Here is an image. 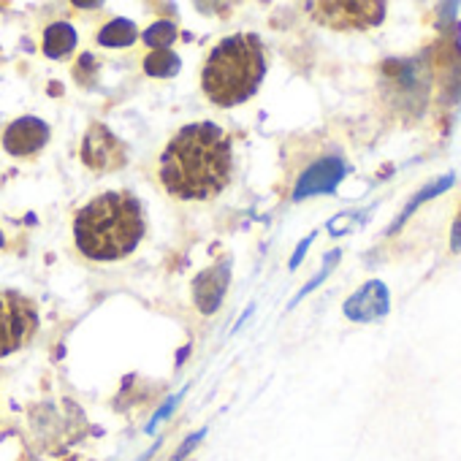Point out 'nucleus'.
<instances>
[{
	"label": "nucleus",
	"mask_w": 461,
	"mask_h": 461,
	"mask_svg": "<svg viewBox=\"0 0 461 461\" xmlns=\"http://www.w3.org/2000/svg\"><path fill=\"white\" fill-rule=\"evenodd\" d=\"M182 396H185V391H179L176 396H171V399H168V402H166V404H163V407H160L155 415H152V420H149V426H147V434H152V431H155V429H158V426H160V423H163V420H166L171 412H174V407H179Z\"/></svg>",
	"instance_id": "nucleus-18"
},
{
	"label": "nucleus",
	"mask_w": 461,
	"mask_h": 461,
	"mask_svg": "<svg viewBox=\"0 0 461 461\" xmlns=\"http://www.w3.org/2000/svg\"><path fill=\"white\" fill-rule=\"evenodd\" d=\"M82 163L95 174L117 171L128 163V147L104 122H90L82 141Z\"/></svg>",
	"instance_id": "nucleus-5"
},
{
	"label": "nucleus",
	"mask_w": 461,
	"mask_h": 461,
	"mask_svg": "<svg viewBox=\"0 0 461 461\" xmlns=\"http://www.w3.org/2000/svg\"><path fill=\"white\" fill-rule=\"evenodd\" d=\"M339 261H342V250H331V253H329V256L323 258V269H321V272H318V275H315V277H312V280H310V283H307V285H304V288L299 291V296H296V299L291 302V307H296V304H299V302H302L304 296H310V294H312V291H315V288H318V285H321V283H323V280H326V277L331 275V269H334V267H337Z\"/></svg>",
	"instance_id": "nucleus-17"
},
{
	"label": "nucleus",
	"mask_w": 461,
	"mask_h": 461,
	"mask_svg": "<svg viewBox=\"0 0 461 461\" xmlns=\"http://www.w3.org/2000/svg\"><path fill=\"white\" fill-rule=\"evenodd\" d=\"M321 23L337 28V31H350V28H369L377 25L385 14L383 4H318L312 6Z\"/></svg>",
	"instance_id": "nucleus-8"
},
{
	"label": "nucleus",
	"mask_w": 461,
	"mask_h": 461,
	"mask_svg": "<svg viewBox=\"0 0 461 461\" xmlns=\"http://www.w3.org/2000/svg\"><path fill=\"white\" fill-rule=\"evenodd\" d=\"M6 245V240H4V234H0V248H4Z\"/></svg>",
	"instance_id": "nucleus-21"
},
{
	"label": "nucleus",
	"mask_w": 461,
	"mask_h": 461,
	"mask_svg": "<svg viewBox=\"0 0 461 461\" xmlns=\"http://www.w3.org/2000/svg\"><path fill=\"white\" fill-rule=\"evenodd\" d=\"M144 209L128 190H109L87 201L74 217V240L90 261L128 258L144 240Z\"/></svg>",
	"instance_id": "nucleus-2"
},
{
	"label": "nucleus",
	"mask_w": 461,
	"mask_h": 461,
	"mask_svg": "<svg viewBox=\"0 0 461 461\" xmlns=\"http://www.w3.org/2000/svg\"><path fill=\"white\" fill-rule=\"evenodd\" d=\"M141 39L152 50H166L176 39V25L174 23H155L152 28H147V33Z\"/></svg>",
	"instance_id": "nucleus-16"
},
{
	"label": "nucleus",
	"mask_w": 461,
	"mask_h": 461,
	"mask_svg": "<svg viewBox=\"0 0 461 461\" xmlns=\"http://www.w3.org/2000/svg\"><path fill=\"white\" fill-rule=\"evenodd\" d=\"M36 329H39L36 304L17 291H0V358L25 348L33 339Z\"/></svg>",
	"instance_id": "nucleus-4"
},
{
	"label": "nucleus",
	"mask_w": 461,
	"mask_h": 461,
	"mask_svg": "<svg viewBox=\"0 0 461 461\" xmlns=\"http://www.w3.org/2000/svg\"><path fill=\"white\" fill-rule=\"evenodd\" d=\"M228 283H230V264H228V261L214 264L212 269L201 272V275L193 280V299H195V307H198L203 315H212V312L220 307Z\"/></svg>",
	"instance_id": "nucleus-11"
},
{
	"label": "nucleus",
	"mask_w": 461,
	"mask_h": 461,
	"mask_svg": "<svg viewBox=\"0 0 461 461\" xmlns=\"http://www.w3.org/2000/svg\"><path fill=\"white\" fill-rule=\"evenodd\" d=\"M77 47V33L68 23H55L44 33V55L52 60H63L74 52Z\"/></svg>",
	"instance_id": "nucleus-13"
},
{
	"label": "nucleus",
	"mask_w": 461,
	"mask_h": 461,
	"mask_svg": "<svg viewBox=\"0 0 461 461\" xmlns=\"http://www.w3.org/2000/svg\"><path fill=\"white\" fill-rule=\"evenodd\" d=\"M383 79L393 87V98L404 104H418L426 95V77L423 63L415 58L407 60H388L383 66Z\"/></svg>",
	"instance_id": "nucleus-9"
},
{
	"label": "nucleus",
	"mask_w": 461,
	"mask_h": 461,
	"mask_svg": "<svg viewBox=\"0 0 461 461\" xmlns=\"http://www.w3.org/2000/svg\"><path fill=\"white\" fill-rule=\"evenodd\" d=\"M139 31L131 20H112L109 25H104L98 31V44L101 47H131L136 41Z\"/></svg>",
	"instance_id": "nucleus-14"
},
{
	"label": "nucleus",
	"mask_w": 461,
	"mask_h": 461,
	"mask_svg": "<svg viewBox=\"0 0 461 461\" xmlns=\"http://www.w3.org/2000/svg\"><path fill=\"white\" fill-rule=\"evenodd\" d=\"M450 253H461V206H458V214L450 225Z\"/></svg>",
	"instance_id": "nucleus-19"
},
{
	"label": "nucleus",
	"mask_w": 461,
	"mask_h": 461,
	"mask_svg": "<svg viewBox=\"0 0 461 461\" xmlns=\"http://www.w3.org/2000/svg\"><path fill=\"white\" fill-rule=\"evenodd\" d=\"M342 312L353 323H375L383 321L391 312V291L383 280H369L364 283L345 304Z\"/></svg>",
	"instance_id": "nucleus-7"
},
{
	"label": "nucleus",
	"mask_w": 461,
	"mask_h": 461,
	"mask_svg": "<svg viewBox=\"0 0 461 461\" xmlns=\"http://www.w3.org/2000/svg\"><path fill=\"white\" fill-rule=\"evenodd\" d=\"M144 71H147V77L168 79V77H174L179 71V58L171 50H152L144 58Z\"/></svg>",
	"instance_id": "nucleus-15"
},
{
	"label": "nucleus",
	"mask_w": 461,
	"mask_h": 461,
	"mask_svg": "<svg viewBox=\"0 0 461 461\" xmlns=\"http://www.w3.org/2000/svg\"><path fill=\"white\" fill-rule=\"evenodd\" d=\"M267 74V47L256 33L217 41L201 68V90L214 106H237L253 98Z\"/></svg>",
	"instance_id": "nucleus-3"
},
{
	"label": "nucleus",
	"mask_w": 461,
	"mask_h": 461,
	"mask_svg": "<svg viewBox=\"0 0 461 461\" xmlns=\"http://www.w3.org/2000/svg\"><path fill=\"white\" fill-rule=\"evenodd\" d=\"M234 174V141L214 122H190L166 144L158 176L176 201H209Z\"/></svg>",
	"instance_id": "nucleus-1"
},
{
	"label": "nucleus",
	"mask_w": 461,
	"mask_h": 461,
	"mask_svg": "<svg viewBox=\"0 0 461 461\" xmlns=\"http://www.w3.org/2000/svg\"><path fill=\"white\" fill-rule=\"evenodd\" d=\"M456 185V174L453 171H447V174H439L437 179H431V182H426L404 206H402V212L396 214V220L391 222V228H388V234L393 237V234H399V230L404 228V222L423 206V203H429V201H434L437 195H442V193H447L450 187Z\"/></svg>",
	"instance_id": "nucleus-12"
},
{
	"label": "nucleus",
	"mask_w": 461,
	"mask_h": 461,
	"mask_svg": "<svg viewBox=\"0 0 461 461\" xmlns=\"http://www.w3.org/2000/svg\"><path fill=\"white\" fill-rule=\"evenodd\" d=\"M348 171H350V166H348V160L342 155H323V158H318L296 179L294 201H304V198H312V195L334 193L339 187V182L348 176Z\"/></svg>",
	"instance_id": "nucleus-6"
},
{
	"label": "nucleus",
	"mask_w": 461,
	"mask_h": 461,
	"mask_svg": "<svg viewBox=\"0 0 461 461\" xmlns=\"http://www.w3.org/2000/svg\"><path fill=\"white\" fill-rule=\"evenodd\" d=\"M50 144V125L39 117H20L4 133V149L14 158H33Z\"/></svg>",
	"instance_id": "nucleus-10"
},
{
	"label": "nucleus",
	"mask_w": 461,
	"mask_h": 461,
	"mask_svg": "<svg viewBox=\"0 0 461 461\" xmlns=\"http://www.w3.org/2000/svg\"><path fill=\"white\" fill-rule=\"evenodd\" d=\"M315 237H318V234H310L307 240H302V242H299V248H296V253H294V258H291V269H299V264H302L304 253L310 250V245L315 242Z\"/></svg>",
	"instance_id": "nucleus-20"
}]
</instances>
